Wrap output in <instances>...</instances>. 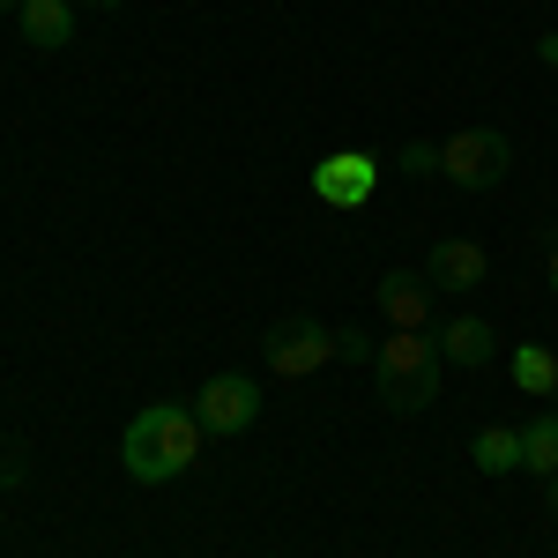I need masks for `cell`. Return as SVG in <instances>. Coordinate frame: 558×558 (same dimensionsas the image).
I'll use <instances>...</instances> for the list:
<instances>
[{
  "mask_svg": "<svg viewBox=\"0 0 558 558\" xmlns=\"http://www.w3.org/2000/svg\"><path fill=\"white\" fill-rule=\"evenodd\" d=\"M194 454H202V417H194V402H149V410L120 432V462H128L134 484H172Z\"/></svg>",
  "mask_w": 558,
  "mask_h": 558,
  "instance_id": "cell-1",
  "label": "cell"
},
{
  "mask_svg": "<svg viewBox=\"0 0 558 558\" xmlns=\"http://www.w3.org/2000/svg\"><path fill=\"white\" fill-rule=\"evenodd\" d=\"M373 373H380V402L395 417H417L439 402V343L432 336L387 328V343H373Z\"/></svg>",
  "mask_w": 558,
  "mask_h": 558,
  "instance_id": "cell-2",
  "label": "cell"
},
{
  "mask_svg": "<svg viewBox=\"0 0 558 558\" xmlns=\"http://www.w3.org/2000/svg\"><path fill=\"white\" fill-rule=\"evenodd\" d=\"M507 172H514V142L499 128H462L439 142V179L462 186V194H492Z\"/></svg>",
  "mask_w": 558,
  "mask_h": 558,
  "instance_id": "cell-3",
  "label": "cell"
},
{
  "mask_svg": "<svg viewBox=\"0 0 558 558\" xmlns=\"http://www.w3.org/2000/svg\"><path fill=\"white\" fill-rule=\"evenodd\" d=\"M260 365L276 380H313L320 365H336V328H320V320H276L260 336Z\"/></svg>",
  "mask_w": 558,
  "mask_h": 558,
  "instance_id": "cell-4",
  "label": "cell"
},
{
  "mask_svg": "<svg viewBox=\"0 0 558 558\" xmlns=\"http://www.w3.org/2000/svg\"><path fill=\"white\" fill-rule=\"evenodd\" d=\"M373 194H380V157H373V149H336V157L313 165V202H320V209L357 216Z\"/></svg>",
  "mask_w": 558,
  "mask_h": 558,
  "instance_id": "cell-5",
  "label": "cell"
},
{
  "mask_svg": "<svg viewBox=\"0 0 558 558\" xmlns=\"http://www.w3.org/2000/svg\"><path fill=\"white\" fill-rule=\"evenodd\" d=\"M194 417H202L209 439H239V432H254L260 425V380H246V373H216V380L202 387V402H194Z\"/></svg>",
  "mask_w": 558,
  "mask_h": 558,
  "instance_id": "cell-6",
  "label": "cell"
},
{
  "mask_svg": "<svg viewBox=\"0 0 558 558\" xmlns=\"http://www.w3.org/2000/svg\"><path fill=\"white\" fill-rule=\"evenodd\" d=\"M425 283H432V291H447V299H470V291L492 283V254H484L476 239H439L432 260H425Z\"/></svg>",
  "mask_w": 558,
  "mask_h": 558,
  "instance_id": "cell-7",
  "label": "cell"
},
{
  "mask_svg": "<svg viewBox=\"0 0 558 558\" xmlns=\"http://www.w3.org/2000/svg\"><path fill=\"white\" fill-rule=\"evenodd\" d=\"M432 305H439V291H432L417 268H387V276H380V320H387V328L425 336V328H432Z\"/></svg>",
  "mask_w": 558,
  "mask_h": 558,
  "instance_id": "cell-8",
  "label": "cell"
},
{
  "mask_svg": "<svg viewBox=\"0 0 558 558\" xmlns=\"http://www.w3.org/2000/svg\"><path fill=\"white\" fill-rule=\"evenodd\" d=\"M15 15H23V38L38 52H68L75 45V0H23Z\"/></svg>",
  "mask_w": 558,
  "mask_h": 558,
  "instance_id": "cell-9",
  "label": "cell"
},
{
  "mask_svg": "<svg viewBox=\"0 0 558 558\" xmlns=\"http://www.w3.org/2000/svg\"><path fill=\"white\" fill-rule=\"evenodd\" d=\"M439 357H447V365H492V357H499V328L476 320V313H462V320L439 328Z\"/></svg>",
  "mask_w": 558,
  "mask_h": 558,
  "instance_id": "cell-10",
  "label": "cell"
},
{
  "mask_svg": "<svg viewBox=\"0 0 558 558\" xmlns=\"http://www.w3.org/2000/svg\"><path fill=\"white\" fill-rule=\"evenodd\" d=\"M470 462H476L484 476H507V470H521V432H514V425H484V432L470 439Z\"/></svg>",
  "mask_w": 558,
  "mask_h": 558,
  "instance_id": "cell-11",
  "label": "cell"
},
{
  "mask_svg": "<svg viewBox=\"0 0 558 558\" xmlns=\"http://www.w3.org/2000/svg\"><path fill=\"white\" fill-rule=\"evenodd\" d=\"M507 373H514L521 395H558V357L544 343H521L514 357H507Z\"/></svg>",
  "mask_w": 558,
  "mask_h": 558,
  "instance_id": "cell-12",
  "label": "cell"
},
{
  "mask_svg": "<svg viewBox=\"0 0 558 558\" xmlns=\"http://www.w3.org/2000/svg\"><path fill=\"white\" fill-rule=\"evenodd\" d=\"M521 470L529 476H558V417L544 410L536 425H521Z\"/></svg>",
  "mask_w": 558,
  "mask_h": 558,
  "instance_id": "cell-13",
  "label": "cell"
},
{
  "mask_svg": "<svg viewBox=\"0 0 558 558\" xmlns=\"http://www.w3.org/2000/svg\"><path fill=\"white\" fill-rule=\"evenodd\" d=\"M23 476H31V454L15 439H0V492H23Z\"/></svg>",
  "mask_w": 558,
  "mask_h": 558,
  "instance_id": "cell-14",
  "label": "cell"
},
{
  "mask_svg": "<svg viewBox=\"0 0 558 558\" xmlns=\"http://www.w3.org/2000/svg\"><path fill=\"white\" fill-rule=\"evenodd\" d=\"M402 172H410V179H432V172H439V149H432V142H410V149H402Z\"/></svg>",
  "mask_w": 558,
  "mask_h": 558,
  "instance_id": "cell-15",
  "label": "cell"
},
{
  "mask_svg": "<svg viewBox=\"0 0 558 558\" xmlns=\"http://www.w3.org/2000/svg\"><path fill=\"white\" fill-rule=\"evenodd\" d=\"M336 357H357V365H373V336H365V328H336Z\"/></svg>",
  "mask_w": 558,
  "mask_h": 558,
  "instance_id": "cell-16",
  "label": "cell"
},
{
  "mask_svg": "<svg viewBox=\"0 0 558 558\" xmlns=\"http://www.w3.org/2000/svg\"><path fill=\"white\" fill-rule=\"evenodd\" d=\"M536 60H544V68H558V31H544V38H536Z\"/></svg>",
  "mask_w": 558,
  "mask_h": 558,
  "instance_id": "cell-17",
  "label": "cell"
},
{
  "mask_svg": "<svg viewBox=\"0 0 558 558\" xmlns=\"http://www.w3.org/2000/svg\"><path fill=\"white\" fill-rule=\"evenodd\" d=\"M544 276H551V291H558V239L544 246Z\"/></svg>",
  "mask_w": 558,
  "mask_h": 558,
  "instance_id": "cell-18",
  "label": "cell"
},
{
  "mask_svg": "<svg viewBox=\"0 0 558 558\" xmlns=\"http://www.w3.org/2000/svg\"><path fill=\"white\" fill-rule=\"evenodd\" d=\"M544 507H551V521H558V476H544Z\"/></svg>",
  "mask_w": 558,
  "mask_h": 558,
  "instance_id": "cell-19",
  "label": "cell"
},
{
  "mask_svg": "<svg viewBox=\"0 0 558 558\" xmlns=\"http://www.w3.org/2000/svg\"><path fill=\"white\" fill-rule=\"evenodd\" d=\"M75 8H120V0H75Z\"/></svg>",
  "mask_w": 558,
  "mask_h": 558,
  "instance_id": "cell-20",
  "label": "cell"
},
{
  "mask_svg": "<svg viewBox=\"0 0 558 558\" xmlns=\"http://www.w3.org/2000/svg\"><path fill=\"white\" fill-rule=\"evenodd\" d=\"M0 8H23V0H0Z\"/></svg>",
  "mask_w": 558,
  "mask_h": 558,
  "instance_id": "cell-21",
  "label": "cell"
},
{
  "mask_svg": "<svg viewBox=\"0 0 558 558\" xmlns=\"http://www.w3.org/2000/svg\"><path fill=\"white\" fill-rule=\"evenodd\" d=\"M551 417H558V410H551Z\"/></svg>",
  "mask_w": 558,
  "mask_h": 558,
  "instance_id": "cell-22",
  "label": "cell"
}]
</instances>
